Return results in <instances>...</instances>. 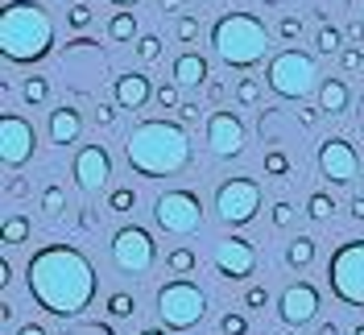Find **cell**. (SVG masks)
Segmentation results:
<instances>
[{"mask_svg": "<svg viewBox=\"0 0 364 335\" xmlns=\"http://www.w3.org/2000/svg\"><path fill=\"white\" fill-rule=\"evenodd\" d=\"M220 335H249V319L236 311H228L224 319H220Z\"/></svg>", "mask_w": 364, "mask_h": 335, "instance_id": "4dcf8cb0", "label": "cell"}, {"mask_svg": "<svg viewBox=\"0 0 364 335\" xmlns=\"http://www.w3.org/2000/svg\"><path fill=\"white\" fill-rule=\"evenodd\" d=\"M133 311H136L133 294H112V298H108V314H112V319H129Z\"/></svg>", "mask_w": 364, "mask_h": 335, "instance_id": "f1b7e54d", "label": "cell"}, {"mask_svg": "<svg viewBox=\"0 0 364 335\" xmlns=\"http://www.w3.org/2000/svg\"><path fill=\"white\" fill-rule=\"evenodd\" d=\"M161 50H166V46H161L158 33H145V38H136V58H141V63H158Z\"/></svg>", "mask_w": 364, "mask_h": 335, "instance_id": "484cf974", "label": "cell"}, {"mask_svg": "<svg viewBox=\"0 0 364 335\" xmlns=\"http://www.w3.org/2000/svg\"><path fill=\"white\" fill-rule=\"evenodd\" d=\"M91 17H95V13H91V4H75V9L67 13L70 29H87V25H91Z\"/></svg>", "mask_w": 364, "mask_h": 335, "instance_id": "e575fe53", "label": "cell"}, {"mask_svg": "<svg viewBox=\"0 0 364 335\" xmlns=\"http://www.w3.org/2000/svg\"><path fill=\"white\" fill-rule=\"evenodd\" d=\"M207 145L215 157H240L245 154V124L236 112H211L207 116Z\"/></svg>", "mask_w": 364, "mask_h": 335, "instance_id": "4fadbf2b", "label": "cell"}, {"mask_svg": "<svg viewBox=\"0 0 364 335\" xmlns=\"http://www.w3.org/2000/svg\"><path fill=\"white\" fill-rule=\"evenodd\" d=\"M352 335H364V323H360V327H356V331H352Z\"/></svg>", "mask_w": 364, "mask_h": 335, "instance_id": "11a10c76", "label": "cell"}, {"mask_svg": "<svg viewBox=\"0 0 364 335\" xmlns=\"http://www.w3.org/2000/svg\"><path fill=\"white\" fill-rule=\"evenodd\" d=\"M265 79H269V87L282 100H306L318 87V67H315V58L302 54V50H282L269 63V75Z\"/></svg>", "mask_w": 364, "mask_h": 335, "instance_id": "8992f818", "label": "cell"}, {"mask_svg": "<svg viewBox=\"0 0 364 335\" xmlns=\"http://www.w3.org/2000/svg\"><path fill=\"white\" fill-rule=\"evenodd\" d=\"M79 228H83V232H95V228H100V211H95V207H83V216H79Z\"/></svg>", "mask_w": 364, "mask_h": 335, "instance_id": "7bdbcfd3", "label": "cell"}, {"mask_svg": "<svg viewBox=\"0 0 364 335\" xmlns=\"http://www.w3.org/2000/svg\"><path fill=\"white\" fill-rule=\"evenodd\" d=\"M265 174H273V179H286L290 174V161H286V154H265Z\"/></svg>", "mask_w": 364, "mask_h": 335, "instance_id": "d6a6232c", "label": "cell"}, {"mask_svg": "<svg viewBox=\"0 0 364 335\" xmlns=\"http://www.w3.org/2000/svg\"><path fill=\"white\" fill-rule=\"evenodd\" d=\"M63 207H67L63 186H46V191H42V211L50 216V220H58V216H63Z\"/></svg>", "mask_w": 364, "mask_h": 335, "instance_id": "4316f807", "label": "cell"}, {"mask_svg": "<svg viewBox=\"0 0 364 335\" xmlns=\"http://www.w3.org/2000/svg\"><path fill=\"white\" fill-rule=\"evenodd\" d=\"M315 50L318 54H336V50H340V29H336V25H323L315 33Z\"/></svg>", "mask_w": 364, "mask_h": 335, "instance_id": "83f0119b", "label": "cell"}, {"mask_svg": "<svg viewBox=\"0 0 364 335\" xmlns=\"http://www.w3.org/2000/svg\"><path fill=\"white\" fill-rule=\"evenodd\" d=\"M33 149H38L33 124L17 112H4L0 116V157H4V166H25L33 157Z\"/></svg>", "mask_w": 364, "mask_h": 335, "instance_id": "8fae6325", "label": "cell"}, {"mask_svg": "<svg viewBox=\"0 0 364 335\" xmlns=\"http://www.w3.org/2000/svg\"><path fill=\"white\" fill-rule=\"evenodd\" d=\"M236 100H240V104H257V100H261V87H257V79H240V87H236Z\"/></svg>", "mask_w": 364, "mask_h": 335, "instance_id": "8d00e7d4", "label": "cell"}, {"mask_svg": "<svg viewBox=\"0 0 364 335\" xmlns=\"http://www.w3.org/2000/svg\"><path fill=\"white\" fill-rule=\"evenodd\" d=\"M318 335H340V327H336V323H323V327H318Z\"/></svg>", "mask_w": 364, "mask_h": 335, "instance_id": "816d5d0a", "label": "cell"}, {"mask_svg": "<svg viewBox=\"0 0 364 335\" xmlns=\"http://www.w3.org/2000/svg\"><path fill=\"white\" fill-rule=\"evenodd\" d=\"M154 220L170 236H191L203 228V203L195 191H161L154 199Z\"/></svg>", "mask_w": 364, "mask_h": 335, "instance_id": "ba28073f", "label": "cell"}, {"mask_svg": "<svg viewBox=\"0 0 364 335\" xmlns=\"http://www.w3.org/2000/svg\"><path fill=\"white\" fill-rule=\"evenodd\" d=\"M348 100H352V91H348L343 79H323V87H318V108H323V116H340L348 108Z\"/></svg>", "mask_w": 364, "mask_h": 335, "instance_id": "ffe728a7", "label": "cell"}, {"mask_svg": "<svg viewBox=\"0 0 364 335\" xmlns=\"http://www.w3.org/2000/svg\"><path fill=\"white\" fill-rule=\"evenodd\" d=\"M327 286L348 307H364V240H348L327 261Z\"/></svg>", "mask_w": 364, "mask_h": 335, "instance_id": "52a82bcc", "label": "cell"}, {"mask_svg": "<svg viewBox=\"0 0 364 335\" xmlns=\"http://www.w3.org/2000/svg\"><path fill=\"white\" fill-rule=\"evenodd\" d=\"M245 302H249L252 311H261V307H265V302H269V290H265V286H252V290L245 294Z\"/></svg>", "mask_w": 364, "mask_h": 335, "instance_id": "b9f144b4", "label": "cell"}, {"mask_svg": "<svg viewBox=\"0 0 364 335\" xmlns=\"http://www.w3.org/2000/svg\"><path fill=\"white\" fill-rule=\"evenodd\" d=\"M178 120H182V124H195V120H199V108H195V104H182Z\"/></svg>", "mask_w": 364, "mask_h": 335, "instance_id": "ee69618b", "label": "cell"}, {"mask_svg": "<svg viewBox=\"0 0 364 335\" xmlns=\"http://www.w3.org/2000/svg\"><path fill=\"white\" fill-rule=\"evenodd\" d=\"M261 211V186L252 179H224L215 191V216L232 228H245Z\"/></svg>", "mask_w": 364, "mask_h": 335, "instance_id": "9c48e42d", "label": "cell"}, {"mask_svg": "<svg viewBox=\"0 0 364 335\" xmlns=\"http://www.w3.org/2000/svg\"><path fill=\"white\" fill-rule=\"evenodd\" d=\"M178 38L182 42H195L199 38V21L195 17H178Z\"/></svg>", "mask_w": 364, "mask_h": 335, "instance_id": "60d3db41", "label": "cell"}, {"mask_svg": "<svg viewBox=\"0 0 364 335\" xmlns=\"http://www.w3.org/2000/svg\"><path fill=\"white\" fill-rule=\"evenodd\" d=\"M17 335H46V327H38V323H25V327H17Z\"/></svg>", "mask_w": 364, "mask_h": 335, "instance_id": "681fc988", "label": "cell"}, {"mask_svg": "<svg viewBox=\"0 0 364 335\" xmlns=\"http://www.w3.org/2000/svg\"><path fill=\"white\" fill-rule=\"evenodd\" d=\"M318 311V290L311 282H290L282 298H277V314H282V323L286 327H306Z\"/></svg>", "mask_w": 364, "mask_h": 335, "instance_id": "5bb4252c", "label": "cell"}, {"mask_svg": "<svg viewBox=\"0 0 364 335\" xmlns=\"http://www.w3.org/2000/svg\"><path fill=\"white\" fill-rule=\"evenodd\" d=\"M340 67H343V70H360V67H364L360 46H348V50H340Z\"/></svg>", "mask_w": 364, "mask_h": 335, "instance_id": "74e56055", "label": "cell"}, {"mask_svg": "<svg viewBox=\"0 0 364 335\" xmlns=\"http://www.w3.org/2000/svg\"><path fill=\"white\" fill-rule=\"evenodd\" d=\"M54 46V17L38 0H9L0 13V54L9 63H42Z\"/></svg>", "mask_w": 364, "mask_h": 335, "instance_id": "3957f363", "label": "cell"}, {"mask_svg": "<svg viewBox=\"0 0 364 335\" xmlns=\"http://www.w3.org/2000/svg\"><path fill=\"white\" fill-rule=\"evenodd\" d=\"M252 265H257V248H252V240H245V236H224V240L215 245V269H220V277L240 282V277L252 273Z\"/></svg>", "mask_w": 364, "mask_h": 335, "instance_id": "2e32d148", "label": "cell"}, {"mask_svg": "<svg viewBox=\"0 0 364 335\" xmlns=\"http://www.w3.org/2000/svg\"><path fill=\"white\" fill-rule=\"evenodd\" d=\"M108 4H116V9H133L136 0H108Z\"/></svg>", "mask_w": 364, "mask_h": 335, "instance_id": "f5cc1de1", "label": "cell"}, {"mask_svg": "<svg viewBox=\"0 0 364 335\" xmlns=\"http://www.w3.org/2000/svg\"><path fill=\"white\" fill-rule=\"evenodd\" d=\"M124 157L145 179H170L191 161V133L186 124H174V120H141L129 133Z\"/></svg>", "mask_w": 364, "mask_h": 335, "instance_id": "7a4b0ae2", "label": "cell"}, {"mask_svg": "<svg viewBox=\"0 0 364 335\" xmlns=\"http://www.w3.org/2000/svg\"><path fill=\"white\" fill-rule=\"evenodd\" d=\"M170 75H174L178 87H199V83H207V58L203 54H195V50H186V54L174 58Z\"/></svg>", "mask_w": 364, "mask_h": 335, "instance_id": "d6986e66", "label": "cell"}, {"mask_svg": "<svg viewBox=\"0 0 364 335\" xmlns=\"http://www.w3.org/2000/svg\"><path fill=\"white\" fill-rule=\"evenodd\" d=\"M311 261H315V240H311V236H298L294 245L286 248V265L290 269H306Z\"/></svg>", "mask_w": 364, "mask_h": 335, "instance_id": "7402d4cb", "label": "cell"}, {"mask_svg": "<svg viewBox=\"0 0 364 335\" xmlns=\"http://www.w3.org/2000/svg\"><path fill=\"white\" fill-rule=\"evenodd\" d=\"M158 314L170 331H191V327L203 323L207 294L199 290L195 282H186V277H170L158 290Z\"/></svg>", "mask_w": 364, "mask_h": 335, "instance_id": "5b68a950", "label": "cell"}, {"mask_svg": "<svg viewBox=\"0 0 364 335\" xmlns=\"http://www.w3.org/2000/svg\"><path fill=\"white\" fill-rule=\"evenodd\" d=\"M348 38L360 46V42H364V21H356V17H352V21H348Z\"/></svg>", "mask_w": 364, "mask_h": 335, "instance_id": "f6af8a7d", "label": "cell"}, {"mask_svg": "<svg viewBox=\"0 0 364 335\" xmlns=\"http://www.w3.org/2000/svg\"><path fill=\"white\" fill-rule=\"evenodd\" d=\"M356 170H360V154H356V145L352 141H343V137H327L323 145H318V174L327 182H343L356 179Z\"/></svg>", "mask_w": 364, "mask_h": 335, "instance_id": "7c38bea8", "label": "cell"}, {"mask_svg": "<svg viewBox=\"0 0 364 335\" xmlns=\"http://www.w3.org/2000/svg\"><path fill=\"white\" fill-rule=\"evenodd\" d=\"M136 335H166V331H158V327H149V331H136Z\"/></svg>", "mask_w": 364, "mask_h": 335, "instance_id": "db71d44e", "label": "cell"}, {"mask_svg": "<svg viewBox=\"0 0 364 335\" xmlns=\"http://www.w3.org/2000/svg\"><path fill=\"white\" fill-rule=\"evenodd\" d=\"M318 112H323V108H302V112H298V120H302V124H315Z\"/></svg>", "mask_w": 364, "mask_h": 335, "instance_id": "7dc6e473", "label": "cell"}, {"mask_svg": "<svg viewBox=\"0 0 364 335\" xmlns=\"http://www.w3.org/2000/svg\"><path fill=\"white\" fill-rule=\"evenodd\" d=\"M79 137H83V116H79V108L63 104V108L50 112V141L54 145H75Z\"/></svg>", "mask_w": 364, "mask_h": 335, "instance_id": "ac0fdd59", "label": "cell"}, {"mask_svg": "<svg viewBox=\"0 0 364 335\" xmlns=\"http://www.w3.org/2000/svg\"><path fill=\"white\" fill-rule=\"evenodd\" d=\"M25 282L33 302L54 319H75L79 311H87L95 290H100V273L91 265L87 252H79L75 245H46L29 257Z\"/></svg>", "mask_w": 364, "mask_h": 335, "instance_id": "6da1fadb", "label": "cell"}, {"mask_svg": "<svg viewBox=\"0 0 364 335\" xmlns=\"http://www.w3.org/2000/svg\"><path fill=\"white\" fill-rule=\"evenodd\" d=\"M154 100H158L161 108H174V112H178L182 108V104H178V83H174V79H170V83H161Z\"/></svg>", "mask_w": 364, "mask_h": 335, "instance_id": "836d02e7", "label": "cell"}, {"mask_svg": "<svg viewBox=\"0 0 364 335\" xmlns=\"http://www.w3.org/2000/svg\"><path fill=\"white\" fill-rule=\"evenodd\" d=\"M154 95H158V91H154V83H149V75H141V70H129V75L116 79V104H120L124 112L145 108Z\"/></svg>", "mask_w": 364, "mask_h": 335, "instance_id": "e0dca14e", "label": "cell"}, {"mask_svg": "<svg viewBox=\"0 0 364 335\" xmlns=\"http://www.w3.org/2000/svg\"><path fill=\"white\" fill-rule=\"evenodd\" d=\"M133 203H136V191L120 186V191H112V195H108V211H133Z\"/></svg>", "mask_w": 364, "mask_h": 335, "instance_id": "1f68e13d", "label": "cell"}, {"mask_svg": "<svg viewBox=\"0 0 364 335\" xmlns=\"http://www.w3.org/2000/svg\"><path fill=\"white\" fill-rule=\"evenodd\" d=\"M277 33H282L286 42H298V38H302V21H298V17H290V13H286V17L277 21Z\"/></svg>", "mask_w": 364, "mask_h": 335, "instance_id": "d590c367", "label": "cell"}, {"mask_svg": "<svg viewBox=\"0 0 364 335\" xmlns=\"http://www.w3.org/2000/svg\"><path fill=\"white\" fill-rule=\"evenodd\" d=\"M294 207H290V203H277V207H273V223H277V228H290V223H294Z\"/></svg>", "mask_w": 364, "mask_h": 335, "instance_id": "ab89813d", "label": "cell"}, {"mask_svg": "<svg viewBox=\"0 0 364 335\" xmlns=\"http://www.w3.org/2000/svg\"><path fill=\"white\" fill-rule=\"evenodd\" d=\"M116 108H120V104H95V124H100V129H112Z\"/></svg>", "mask_w": 364, "mask_h": 335, "instance_id": "f35d334b", "label": "cell"}, {"mask_svg": "<svg viewBox=\"0 0 364 335\" xmlns=\"http://www.w3.org/2000/svg\"><path fill=\"white\" fill-rule=\"evenodd\" d=\"M211 46H215V54L224 58L228 67L249 70L269 54V29L252 13H224L220 21L211 25Z\"/></svg>", "mask_w": 364, "mask_h": 335, "instance_id": "277c9868", "label": "cell"}, {"mask_svg": "<svg viewBox=\"0 0 364 335\" xmlns=\"http://www.w3.org/2000/svg\"><path fill=\"white\" fill-rule=\"evenodd\" d=\"M331 211H336V199L331 195H311V203H306V216L311 220H327Z\"/></svg>", "mask_w": 364, "mask_h": 335, "instance_id": "f546056e", "label": "cell"}, {"mask_svg": "<svg viewBox=\"0 0 364 335\" xmlns=\"http://www.w3.org/2000/svg\"><path fill=\"white\" fill-rule=\"evenodd\" d=\"M207 100L211 104H224V83H207Z\"/></svg>", "mask_w": 364, "mask_h": 335, "instance_id": "bcb514c9", "label": "cell"}, {"mask_svg": "<svg viewBox=\"0 0 364 335\" xmlns=\"http://www.w3.org/2000/svg\"><path fill=\"white\" fill-rule=\"evenodd\" d=\"M108 179H112V157H108V149L104 145H83L75 154V182H79V191L95 195V191L108 186Z\"/></svg>", "mask_w": 364, "mask_h": 335, "instance_id": "9a60e30c", "label": "cell"}, {"mask_svg": "<svg viewBox=\"0 0 364 335\" xmlns=\"http://www.w3.org/2000/svg\"><path fill=\"white\" fill-rule=\"evenodd\" d=\"M195 265H199L195 248H170V257H166V269H170L174 277H182V273H195Z\"/></svg>", "mask_w": 364, "mask_h": 335, "instance_id": "603a6c76", "label": "cell"}, {"mask_svg": "<svg viewBox=\"0 0 364 335\" xmlns=\"http://www.w3.org/2000/svg\"><path fill=\"white\" fill-rule=\"evenodd\" d=\"M352 216H356V220H364V195H356V199H352Z\"/></svg>", "mask_w": 364, "mask_h": 335, "instance_id": "f907efd6", "label": "cell"}, {"mask_svg": "<svg viewBox=\"0 0 364 335\" xmlns=\"http://www.w3.org/2000/svg\"><path fill=\"white\" fill-rule=\"evenodd\" d=\"M46 95H50V79H42V75H33V79H25L21 83V100L25 104H46Z\"/></svg>", "mask_w": 364, "mask_h": 335, "instance_id": "d4e9b609", "label": "cell"}, {"mask_svg": "<svg viewBox=\"0 0 364 335\" xmlns=\"http://www.w3.org/2000/svg\"><path fill=\"white\" fill-rule=\"evenodd\" d=\"M108 38H112V42H133L136 38V13L120 9L112 21H108Z\"/></svg>", "mask_w": 364, "mask_h": 335, "instance_id": "44dd1931", "label": "cell"}, {"mask_svg": "<svg viewBox=\"0 0 364 335\" xmlns=\"http://www.w3.org/2000/svg\"><path fill=\"white\" fill-rule=\"evenodd\" d=\"M29 232H33L29 220H25L21 211H13V216L4 220V245H25V240H29Z\"/></svg>", "mask_w": 364, "mask_h": 335, "instance_id": "cb8c5ba5", "label": "cell"}, {"mask_svg": "<svg viewBox=\"0 0 364 335\" xmlns=\"http://www.w3.org/2000/svg\"><path fill=\"white\" fill-rule=\"evenodd\" d=\"M112 265L120 273H145L154 265V236L141 223H124L112 236Z\"/></svg>", "mask_w": 364, "mask_h": 335, "instance_id": "30bf717a", "label": "cell"}, {"mask_svg": "<svg viewBox=\"0 0 364 335\" xmlns=\"http://www.w3.org/2000/svg\"><path fill=\"white\" fill-rule=\"evenodd\" d=\"M9 195H13V199H21V195H29V182H13V186H9Z\"/></svg>", "mask_w": 364, "mask_h": 335, "instance_id": "c3c4849f", "label": "cell"}]
</instances>
